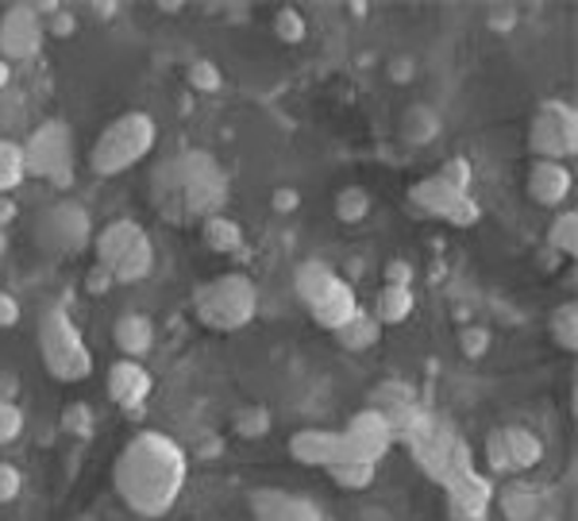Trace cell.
Listing matches in <instances>:
<instances>
[{
  "mask_svg": "<svg viewBox=\"0 0 578 521\" xmlns=\"http://www.w3.org/2000/svg\"><path fill=\"white\" fill-rule=\"evenodd\" d=\"M417 298H413V286H382L378 290V309H375V321L378 325H401L409 321Z\"/></svg>",
  "mask_w": 578,
  "mask_h": 521,
  "instance_id": "obj_23",
  "label": "cell"
},
{
  "mask_svg": "<svg viewBox=\"0 0 578 521\" xmlns=\"http://www.w3.org/2000/svg\"><path fill=\"white\" fill-rule=\"evenodd\" d=\"M486 460H490V471L493 475H510V456H505V445H502V429H493L490 441H486Z\"/></svg>",
  "mask_w": 578,
  "mask_h": 521,
  "instance_id": "obj_37",
  "label": "cell"
},
{
  "mask_svg": "<svg viewBox=\"0 0 578 521\" xmlns=\"http://www.w3.org/2000/svg\"><path fill=\"white\" fill-rule=\"evenodd\" d=\"M112 340H116V348L124 351V359H139L143 363V356L154 348V325L147 313H124L116 321V328H112Z\"/></svg>",
  "mask_w": 578,
  "mask_h": 521,
  "instance_id": "obj_18",
  "label": "cell"
},
{
  "mask_svg": "<svg viewBox=\"0 0 578 521\" xmlns=\"http://www.w3.org/2000/svg\"><path fill=\"white\" fill-rule=\"evenodd\" d=\"M27 178L24 171V147L16 139H0V194H12Z\"/></svg>",
  "mask_w": 578,
  "mask_h": 521,
  "instance_id": "obj_26",
  "label": "cell"
},
{
  "mask_svg": "<svg viewBox=\"0 0 578 521\" xmlns=\"http://www.w3.org/2000/svg\"><path fill=\"white\" fill-rule=\"evenodd\" d=\"M43 16H39L35 4L16 0V4L4 9V16H0V59L9 66L12 62H32L35 54L43 51Z\"/></svg>",
  "mask_w": 578,
  "mask_h": 521,
  "instance_id": "obj_9",
  "label": "cell"
},
{
  "mask_svg": "<svg viewBox=\"0 0 578 521\" xmlns=\"http://www.w3.org/2000/svg\"><path fill=\"white\" fill-rule=\"evenodd\" d=\"M409 201H413L417 213L440 216V221H448V224H475L478 221L475 197H470L467 189H455L451 182H443L440 174L417 182V186L409 189Z\"/></svg>",
  "mask_w": 578,
  "mask_h": 521,
  "instance_id": "obj_10",
  "label": "cell"
},
{
  "mask_svg": "<svg viewBox=\"0 0 578 521\" xmlns=\"http://www.w3.org/2000/svg\"><path fill=\"white\" fill-rule=\"evenodd\" d=\"M24 147V171L27 178H47L54 189H66L74 182V132L62 120H43L27 136Z\"/></svg>",
  "mask_w": 578,
  "mask_h": 521,
  "instance_id": "obj_7",
  "label": "cell"
},
{
  "mask_svg": "<svg viewBox=\"0 0 578 521\" xmlns=\"http://www.w3.org/2000/svg\"><path fill=\"white\" fill-rule=\"evenodd\" d=\"M340 283H343L340 274H336L328 263H321V259H309V263H301L298 274H293V290H298V298L305 301L309 309L321 306V301L328 298Z\"/></svg>",
  "mask_w": 578,
  "mask_h": 521,
  "instance_id": "obj_17",
  "label": "cell"
},
{
  "mask_svg": "<svg viewBox=\"0 0 578 521\" xmlns=\"http://www.w3.org/2000/svg\"><path fill=\"white\" fill-rule=\"evenodd\" d=\"M560 251H552V248H544L540 251V266H544V271H555V266H560Z\"/></svg>",
  "mask_w": 578,
  "mask_h": 521,
  "instance_id": "obj_49",
  "label": "cell"
},
{
  "mask_svg": "<svg viewBox=\"0 0 578 521\" xmlns=\"http://www.w3.org/2000/svg\"><path fill=\"white\" fill-rule=\"evenodd\" d=\"M24 120H27V101L24 94H16V89H4L0 94V139H12L20 128H24Z\"/></svg>",
  "mask_w": 578,
  "mask_h": 521,
  "instance_id": "obj_28",
  "label": "cell"
},
{
  "mask_svg": "<svg viewBox=\"0 0 578 521\" xmlns=\"http://www.w3.org/2000/svg\"><path fill=\"white\" fill-rule=\"evenodd\" d=\"M440 116H436L428 104H413V109L401 116V136H405V144H413V147H425V144H432L436 136H440Z\"/></svg>",
  "mask_w": 578,
  "mask_h": 521,
  "instance_id": "obj_24",
  "label": "cell"
},
{
  "mask_svg": "<svg viewBox=\"0 0 578 521\" xmlns=\"http://www.w3.org/2000/svg\"><path fill=\"white\" fill-rule=\"evenodd\" d=\"M12 86V66L4 59H0V94H4V89Z\"/></svg>",
  "mask_w": 578,
  "mask_h": 521,
  "instance_id": "obj_51",
  "label": "cell"
},
{
  "mask_svg": "<svg viewBox=\"0 0 578 521\" xmlns=\"http://www.w3.org/2000/svg\"><path fill=\"white\" fill-rule=\"evenodd\" d=\"M112 286H116V278H112L109 266L93 263V266L86 271V290H89V294H97V298H101V294H109Z\"/></svg>",
  "mask_w": 578,
  "mask_h": 521,
  "instance_id": "obj_42",
  "label": "cell"
},
{
  "mask_svg": "<svg viewBox=\"0 0 578 521\" xmlns=\"http://www.w3.org/2000/svg\"><path fill=\"white\" fill-rule=\"evenodd\" d=\"M201 239H204V248L216 251V256H231V251L243 248V228H239V221H231V216L216 213V216H209V221H201Z\"/></svg>",
  "mask_w": 578,
  "mask_h": 521,
  "instance_id": "obj_22",
  "label": "cell"
},
{
  "mask_svg": "<svg viewBox=\"0 0 578 521\" xmlns=\"http://www.w3.org/2000/svg\"><path fill=\"white\" fill-rule=\"evenodd\" d=\"M154 136H159V128L147 112H124L97 136L93 151H89V166L97 178H116V174L143 163L154 147Z\"/></svg>",
  "mask_w": 578,
  "mask_h": 521,
  "instance_id": "obj_4",
  "label": "cell"
},
{
  "mask_svg": "<svg viewBox=\"0 0 578 521\" xmlns=\"http://www.w3.org/2000/svg\"><path fill=\"white\" fill-rule=\"evenodd\" d=\"M20 313H24V309H20V301L12 298L9 290H0V328H16Z\"/></svg>",
  "mask_w": 578,
  "mask_h": 521,
  "instance_id": "obj_43",
  "label": "cell"
},
{
  "mask_svg": "<svg viewBox=\"0 0 578 521\" xmlns=\"http://www.w3.org/2000/svg\"><path fill=\"white\" fill-rule=\"evenodd\" d=\"M66 429H77V433H89V406H66Z\"/></svg>",
  "mask_w": 578,
  "mask_h": 521,
  "instance_id": "obj_47",
  "label": "cell"
},
{
  "mask_svg": "<svg viewBox=\"0 0 578 521\" xmlns=\"http://www.w3.org/2000/svg\"><path fill=\"white\" fill-rule=\"evenodd\" d=\"M236 429L243 436H263L266 429H271V413H266L263 406H255V410H243L236 418Z\"/></svg>",
  "mask_w": 578,
  "mask_h": 521,
  "instance_id": "obj_38",
  "label": "cell"
},
{
  "mask_svg": "<svg viewBox=\"0 0 578 521\" xmlns=\"http://www.w3.org/2000/svg\"><path fill=\"white\" fill-rule=\"evenodd\" d=\"M502 513L510 521H536V513H540V506H536V495L525 487H510L502 495Z\"/></svg>",
  "mask_w": 578,
  "mask_h": 521,
  "instance_id": "obj_32",
  "label": "cell"
},
{
  "mask_svg": "<svg viewBox=\"0 0 578 521\" xmlns=\"http://www.w3.org/2000/svg\"><path fill=\"white\" fill-rule=\"evenodd\" d=\"M35 248L47 251L51 259H70V256H81V251L93 244V216H89L86 206H77V201H54L47 206L43 213L35 216Z\"/></svg>",
  "mask_w": 578,
  "mask_h": 521,
  "instance_id": "obj_6",
  "label": "cell"
},
{
  "mask_svg": "<svg viewBox=\"0 0 578 521\" xmlns=\"http://www.w3.org/2000/svg\"><path fill=\"white\" fill-rule=\"evenodd\" d=\"M143 224L139 221H112V224H104L101 232H97L93 236V251H97V263L101 266H116L120 263V256H124V251L131 248V244H136L139 236H143Z\"/></svg>",
  "mask_w": 578,
  "mask_h": 521,
  "instance_id": "obj_16",
  "label": "cell"
},
{
  "mask_svg": "<svg viewBox=\"0 0 578 521\" xmlns=\"http://www.w3.org/2000/svg\"><path fill=\"white\" fill-rule=\"evenodd\" d=\"M228 201V178L209 151H181L154 166L151 206L174 224L209 221Z\"/></svg>",
  "mask_w": 578,
  "mask_h": 521,
  "instance_id": "obj_2",
  "label": "cell"
},
{
  "mask_svg": "<svg viewBox=\"0 0 578 521\" xmlns=\"http://www.w3.org/2000/svg\"><path fill=\"white\" fill-rule=\"evenodd\" d=\"M97 16L112 20V16H116V4H97Z\"/></svg>",
  "mask_w": 578,
  "mask_h": 521,
  "instance_id": "obj_52",
  "label": "cell"
},
{
  "mask_svg": "<svg viewBox=\"0 0 578 521\" xmlns=\"http://www.w3.org/2000/svg\"><path fill=\"white\" fill-rule=\"evenodd\" d=\"M151 271H154V244H151V236L143 232V236H139L136 244L120 256V263L112 266V278H116L120 286H136V283H143Z\"/></svg>",
  "mask_w": 578,
  "mask_h": 521,
  "instance_id": "obj_21",
  "label": "cell"
},
{
  "mask_svg": "<svg viewBox=\"0 0 578 521\" xmlns=\"http://www.w3.org/2000/svg\"><path fill=\"white\" fill-rule=\"evenodd\" d=\"M552 340L563 351H578V306L575 301H563L552 313Z\"/></svg>",
  "mask_w": 578,
  "mask_h": 521,
  "instance_id": "obj_29",
  "label": "cell"
},
{
  "mask_svg": "<svg viewBox=\"0 0 578 521\" xmlns=\"http://www.w3.org/2000/svg\"><path fill=\"white\" fill-rule=\"evenodd\" d=\"M12 216H16V206H12L9 197H0V228H4V224H9Z\"/></svg>",
  "mask_w": 578,
  "mask_h": 521,
  "instance_id": "obj_50",
  "label": "cell"
},
{
  "mask_svg": "<svg viewBox=\"0 0 578 521\" xmlns=\"http://www.w3.org/2000/svg\"><path fill=\"white\" fill-rule=\"evenodd\" d=\"M186 82L197 89V94H216V89L224 86V74H221V66H216V62L197 59V62H189Z\"/></svg>",
  "mask_w": 578,
  "mask_h": 521,
  "instance_id": "obj_34",
  "label": "cell"
},
{
  "mask_svg": "<svg viewBox=\"0 0 578 521\" xmlns=\"http://www.w3.org/2000/svg\"><path fill=\"white\" fill-rule=\"evenodd\" d=\"M274 35H278L281 44H289V47H298L301 39L309 35V27H305V16H301L298 9H278L274 12Z\"/></svg>",
  "mask_w": 578,
  "mask_h": 521,
  "instance_id": "obj_33",
  "label": "cell"
},
{
  "mask_svg": "<svg viewBox=\"0 0 578 521\" xmlns=\"http://www.w3.org/2000/svg\"><path fill=\"white\" fill-rule=\"evenodd\" d=\"M460 348H463V356H467V359L486 356V348H490V333H486V328H463Z\"/></svg>",
  "mask_w": 578,
  "mask_h": 521,
  "instance_id": "obj_40",
  "label": "cell"
},
{
  "mask_svg": "<svg viewBox=\"0 0 578 521\" xmlns=\"http://www.w3.org/2000/svg\"><path fill=\"white\" fill-rule=\"evenodd\" d=\"M193 313L213 333H239L255 321L259 290L243 271H228L193 294Z\"/></svg>",
  "mask_w": 578,
  "mask_h": 521,
  "instance_id": "obj_3",
  "label": "cell"
},
{
  "mask_svg": "<svg viewBox=\"0 0 578 521\" xmlns=\"http://www.w3.org/2000/svg\"><path fill=\"white\" fill-rule=\"evenodd\" d=\"M24 433V410L16 402H0V445H12Z\"/></svg>",
  "mask_w": 578,
  "mask_h": 521,
  "instance_id": "obj_35",
  "label": "cell"
},
{
  "mask_svg": "<svg viewBox=\"0 0 578 521\" xmlns=\"http://www.w3.org/2000/svg\"><path fill=\"white\" fill-rule=\"evenodd\" d=\"M440 178L451 182L455 189H467L470 194V163L467 159H448V163L440 166Z\"/></svg>",
  "mask_w": 578,
  "mask_h": 521,
  "instance_id": "obj_39",
  "label": "cell"
},
{
  "mask_svg": "<svg viewBox=\"0 0 578 521\" xmlns=\"http://www.w3.org/2000/svg\"><path fill=\"white\" fill-rule=\"evenodd\" d=\"M20 491H24V475H20V468H12V463H0V506L16 503Z\"/></svg>",
  "mask_w": 578,
  "mask_h": 521,
  "instance_id": "obj_36",
  "label": "cell"
},
{
  "mask_svg": "<svg viewBox=\"0 0 578 521\" xmlns=\"http://www.w3.org/2000/svg\"><path fill=\"white\" fill-rule=\"evenodd\" d=\"M366 213H370V194H366L363 186H343L340 194H336V216H340L343 224L366 221Z\"/></svg>",
  "mask_w": 578,
  "mask_h": 521,
  "instance_id": "obj_31",
  "label": "cell"
},
{
  "mask_svg": "<svg viewBox=\"0 0 578 521\" xmlns=\"http://www.w3.org/2000/svg\"><path fill=\"white\" fill-rule=\"evenodd\" d=\"M289 456L305 468H336L348 463V441L336 429H301L289 436Z\"/></svg>",
  "mask_w": 578,
  "mask_h": 521,
  "instance_id": "obj_13",
  "label": "cell"
},
{
  "mask_svg": "<svg viewBox=\"0 0 578 521\" xmlns=\"http://www.w3.org/2000/svg\"><path fill=\"white\" fill-rule=\"evenodd\" d=\"M151 390H154V379L139 359H116L109 368V398L120 410H128V413L143 410Z\"/></svg>",
  "mask_w": 578,
  "mask_h": 521,
  "instance_id": "obj_14",
  "label": "cell"
},
{
  "mask_svg": "<svg viewBox=\"0 0 578 521\" xmlns=\"http://www.w3.org/2000/svg\"><path fill=\"white\" fill-rule=\"evenodd\" d=\"M247 506H251V518L255 521H324V513L316 510L313 498L293 495V491H281V487L251 491Z\"/></svg>",
  "mask_w": 578,
  "mask_h": 521,
  "instance_id": "obj_12",
  "label": "cell"
},
{
  "mask_svg": "<svg viewBox=\"0 0 578 521\" xmlns=\"http://www.w3.org/2000/svg\"><path fill=\"white\" fill-rule=\"evenodd\" d=\"M20 379L12 371H0V402H16Z\"/></svg>",
  "mask_w": 578,
  "mask_h": 521,
  "instance_id": "obj_48",
  "label": "cell"
},
{
  "mask_svg": "<svg viewBox=\"0 0 578 521\" xmlns=\"http://www.w3.org/2000/svg\"><path fill=\"white\" fill-rule=\"evenodd\" d=\"M340 433H343V441H348V460L375 463V468L393 448V441H398L390 418H386L382 410H375V406H370V410H359L355 418L348 421V429H340Z\"/></svg>",
  "mask_w": 578,
  "mask_h": 521,
  "instance_id": "obj_11",
  "label": "cell"
},
{
  "mask_svg": "<svg viewBox=\"0 0 578 521\" xmlns=\"http://www.w3.org/2000/svg\"><path fill=\"white\" fill-rule=\"evenodd\" d=\"M548 248L560 251V256H575L578 251V213L575 209H567V213H560L552 221V228H548Z\"/></svg>",
  "mask_w": 578,
  "mask_h": 521,
  "instance_id": "obj_27",
  "label": "cell"
},
{
  "mask_svg": "<svg viewBox=\"0 0 578 521\" xmlns=\"http://www.w3.org/2000/svg\"><path fill=\"white\" fill-rule=\"evenodd\" d=\"M359 309H363V306H359L355 290H351L348 283H340L332 294H328V298L321 301V306L309 309V313H313V321H316L321 328H328V333H340V328L348 325V321L359 313Z\"/></svg>",
  "mask_w": 578,
  "mask_h": 521,
  "instance_id": "obj_19",
  "label": "cell"
},
{
  "mask_svg": "<svg viewBox=\"0 0 578 521\" xmlns=\"http://www.w3.org/2000/svg\"><path fill=\"white\" fill-rule=\"evenodd\" d=\"M378 336H382V325L375 321V313L359 309V313L351 317L348 325H343L340 333H336V340H340L348 351H366V348H375Z\"/></svg>",
  "mask_w": 578,
  "mask_h": 521,
  "instance_id": "obj_25",
  "label": "cell"
},
{
  "mask_svg": "<svg viewBox=\"0 0 578 521\" xmlns=\"http://www.w3.org/2000/svg\"><path fill=\"white\" fill-rule=\"evenodd\" d=\"M386 286H413V266L405 259H390L386 263Z\"/></svg>",
  "mask_w": 578,
  "mask_h": 521,
  "instance_id": "obj_44",
  "label": "cell"
},
{
  "mask_svg": "<svg viewBox=\"0 0 578 521\" xmlns=\"http://www.w3.org/2000/svg\"><path fill=\"white\" fill-rule=\"evenodd\" d=\"M39 356H43V368L51 371L59 383H81V379L93 375V351H89L81 328L70 321L66 309L51 306L39 317Z\"/></svg>",
  "mask_w": 578,
  "mask_h": 521,
  "instance_id": "obj_5",
  "label": "cell"
},
{
  "mask_svg": "<svg viewBox=\"0 0 578 521\" xmlns=\"http://www.w3.org/2000/svg\"><path fill=\"white\" fill-rule=\"evenodd\" d=\"M74 27H77V20H74V12H66L59 4V9L47 16V24H43V32H51L54 39H66V35H74Z\"/></svg>",
  "mask_w": 578,
  "mask_h": 521,
  "instance_id": "obj_41",
  "label": "cell"
},
{
  "mask_svg": "<svg viewBox=\"0 0 578 521\" xmlns=\"http://www.w3.org/2000/svg\"><path fill=\"white\" fill-rule=\"evenodd\" d=\"M375 463H359V460H348V463H336V468H328V475H332L336 487L343 491H366L370 483H375Z\"/></svg>",
  "mask_w": 578,
  "mask_h": 521,
  "instance_id": "obj_30",
  "label": "cell"
},
{
  "mask_svg": "<svg viewBox=\"0 0 578 521\" xmlns=\"http://www.w3.org/2000/svg\"><path fill=\"white\" fill-rule=\"evenodd\" d=\"M502 445H505V456H510L513 471H528V468H536V463L544 460V445H540V436L525 425H505Z\"/></svg>",
  "mask_w": 578,
  "mask_h": 521,
  "instance_id": "obj_20",
  "label": "cell"
},
{
  "mask_svg": "<svg viewBox=\"0 0 578 521\" xmlns=\"http://www.w3.org/2000/svg\"><path fill=\"white\" fill-rule=\"evenodd\" d=\"M186 452L166 433H136L112 463V483L131 513L139 518H166L186 487Z\"/></svg>",
  "mask_w": 578,
  "mask_h": 521,
  "instance_id": "obj_1",
  "label": "cell"
},
{
  "mask_svg": "<svg viewBox=\"0 0 578 521\" xmlns=\"http://www.w3.org/2000/svg\"><path fill=\"white\" fill-rule=\"evenodd\" d=\"M570 166L563 163H548V159H532L528 166V197H532L536 206H548V209H560L563 197H570Z\"/></svg>",
  "mask_w": 578,
  "mask_h": 521,
  "instance_id": "obj_15",
  "label": "cell"
},
{
  "mask_svg": "<svg viewBox=\"0 0 578 521\" xmlns=\"http://www.w3.org/2000/svg\"><path fill=\"white\" fill-rule=\"evenodd\" d=\"M278 213H293V209L301 206V197H298V189H289V186H281V189H274V201H271Z\"/></svg>",
  "mask_w": 578,
  "mask_h": 521,
  "instance_id": "obj_46",
  "label": "cell"
},
{
  "mask_svg": "<svg viewBox=\"0 0 578 521\" xmlns=\"http://www.w3.org/2000/svg\"><path fill=\"white\" fill-rule=\"evenodd\" d=\"M528 151L548 163H567L578 151V112L567 101H544L528 124Z\"/></svg>",
  "mask_w": 578,
  "mask_h": 521,
  "instance_id": "obj_8",
  "label": "cell"
},
{
  "mask_svg": "<svg viewBox=\"0 0 578 521\" xmlns=\"http://www.w3.org/2000/svg\"><path fill=\"white\" fill-rule=\"evenodd\" d=\"M390 77H393V82H398V86H405V82H413V77H417V62L401 54V59H393V62H390Z\"/></svg>",
  "mask_w": 578,
  "mask_h": 521,
  "instance_id": "obj_45",
  "label": "cell"
}]
</instances>
